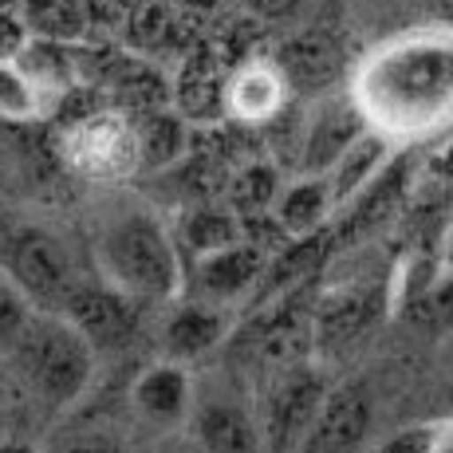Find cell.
<instances>
[{
  "instance_id": "6da1fadb",
  "label": "cell",
  "mask_w": 453,
  "mask_h": 453,
  "mask_svg": "<svg viewBox=\"0 0 453 453\" xmlns=\"http://www.w3.org/2000/svg\"><path fill=\"white\" fill-rule=\"evenodd\" d=\"M355 103L382 134H422L453 115V40L414 36L390 43L363 67Z\"/></svg>"
},
{
  "instance_id": "7a4b0ae2",
  "label": "cell",
  "mask_w": 453,
  "mask_h": 453,
  "mask_svg": "<svg viewBox=\"0 0 453 453\" xmlns=\"http://www.w3.org/2000/svg\"><path fill=\"white\" fill-rule=\"evenodd\" d=\"M95 252H99L103 280L134 300H170L181 284L178 241L146 209H127L111 217Z\"/></svg>"
},
{
  "instance_id": "3957f363",
  "label": "cell",
  "mask_w": 453,
  "mask_h": 453,
  "mask_svg": "<svg viewBox=\"0 0 453 453\" xmlns=\"http://www.w3.org/2000/svg\"><path fill=\"white\" fill-rule=\"evenodd\" d=\"M12 351L24 382L48 406H72L91 387L95 347L64 316H32Z\"/></svg>"
},
{
  "instance_id": "277c9868",
  "label": "cell",
  "mask_w": 453,
  "mask_h": 453,
  "mask_svg": "<svg viewBox=\"0 0 453 453\" xmlns=\"http://www.w3.org/2000/svg\"><path fill=\"white\" fill-rule=\"evenodd\" d=\"M64 158L72 170L95 181H119L138 173V130L134 115L115 107H99L91 115L67 123Z\"/></svg>"
},
{
  "instance_id": "5b68a950",
  "label": "cell",
  "mask_w": 453,
  "mask_h": 453,
  "mask_svg": "<svg viewBox=\"0 0 453 453\" xmlns=\"http://www.w3.org/2000/svg\"><path fill=\"white\" fill-rule=\"evenodd\" d=\"M4 260H8V276L20 284V292L40 308L56 311V316L72 300V292L83 284L67 245L48 229H16L4 245Z\"/></svg>"
},
{
  "instance_id": "8992f818",
  "label": "cell",
  "mask_w": 453,
  "mask_h": 453,
  "mask_svg": "<svg viewBox=\"0 0 453 453\" xmlns=\"http://www.w3.org/2000/svg\"><path fill=\"white\" fill-rule=\"evenodd\" d=\"M324 398H327L324 379L308 363H292V367L268 374V387L260 395V414H257L265 453H292L300 446L303 430L311 426Z\"/></svg>"
},
{
  "instance_id": "52a82bcc",
  "label": "cell",
  "mask_w": 453,
  "mask_h": 453,
  "mask_svg": "<svg viewBox=\"0 0 453 453\" xmlns=\"http://www.w3.org/2000/svg\"><path fill=\"white\" fill-rule=\"evenodd\" d=\"M229 72L233 64L221 56V48L213 40H197L189 51H181L178 72H173V111L189 127H213L229 119V111H225Z\"/></svg>"
},
{
  "instance_id": "ba28073f",
  "label": "cell",
  "mask_w": 453,
  "mask_h": 453,
  "mask_svg": "<svg viewBox=\"0 0 453 453\" xmlns=\"http://www.w3.org/2000/svg\"><path fill=\"white\" fill-rule=\"evenodd\" d=\"M59 316L67 319L95 351H127L138 335V300L115 284H80Z\"/></svg>"
},
{
  "instance_id": "9c48e42d",
  "label": "cell",
  "mask_w": 453,
  "mask_h": 453,
  "mask_svg": "<svg viewBox=\"0 0 453 453\" xmlns=\"http://www.w3.org/2000/svg\"><path fill=\"white\" fill-rule=\"evenodd\" d=\"M273 67L280 72L284 87L300 99H316V95L331 91L339 83V72H343V51H339V40L324 28H303L296 36L280 40L273 56Z\"/></svg>"
},
{
  "instance_id": "30bf717a",
  "label": "cell",
  "mask_w": 453,
  "mask_h": 453,
  "mask_svg": "<svg viewBox=\"0 0 453 453\" xmlns=\"http://www.w3.org/2000/svg\"><path fill=\"white\" fill-rule=\"evenodd\" d=\"M371 123L363 115V107L351 99H324L308 119H303V134H300V150H296V162H300L303 173H327L331 165L339 162V154L355 142Z\"/></svg>"
},
{
  "instance_id": "8fae6325",
  "label": "cell",
  "mask_w": 453,
  "mask_h": 453,
  "mask_svg": "<svg viewBox=\"0 0 453 453\" xmlns=\"http://www.w3.org/2000/svg\"><path fill=\"white\" fill-rule=\"evenodd\" d=\"M268 273V249L257 245V241H237V245L221 249V252H209V257L194 260V292L197 300L205 303H229L241 300L245 292H252Z\"/></svg>"
},
{
  "instance_id": "7c38bea8",
  "label": "cell",
  "mask_w": 453,
  "mask_h": 453,
  "mask_svg": "<svg viewBox=\"0 0 453 453\" xmlns=\"http://www.w3.org/2000/svg\"><path fill=\"white\" fill-rule=\"evenodd\" d=\"M194 398H197L194 379H189L186 363L162 359L138 374L130 403H134V414L146 426H154V430H178L194 414Z\"/></svg>"
},
{
  "instance_id": "4fadbf2b",
  "label": "cell",
  "mask_w": 453,
  "mask_h": 453,
  "mask_svg": "<svg viewBox=\"0 0 453 453\" xmlns=\"http://www.w3.org/2000/svg\"><path fill=\"white\" fill-rule=\"evenodd\" d=\"M371 403L359 390H327L324 406L292 453H355L367 438Z\"/></svg>"
},
{
  "instance_id": "5bb4252c",
  "label": "cell",
  "mask_w": 453,
  "mask_h": 453,
  "mask_svg": "<svg viewBox=\"0 0 453 453\" xmlns=\"http://www.w3.org/2000/svg\"><path fill=\"white\" fill-rule=\"evenodd\" d=\"M189 426H194V446L202 453H265L260 422L225 395L194 398Z\"/></svg>"
},
{
  "instance_id": "9a60e30c",
  "label": "cell",
  "mask_w": 453,
  "mask_h": 453,
  "mask_svg": "<svg viewBox=\"0 0 453 453\" xmlns=\"http://www.w3.org/2000/svg\"><path fill=\"white\" fill-rule=\"evenodd\" d=\"M406 194H411V162L403 158H390L382 165V173L371 181V186H363L359 194L351 197L343 209V225H339V241H359L367 237V233L382 229V225L390 221V217L398 213V205L406 202Z\"/></svg>"
},
{
  "instance_id": "2e32d148",
  "label": "cell",
  "mask_w": 453,
  "mask_h": 453,
  "mask_svg": "<svg viewBox=\"0 0 453 453\" xmlns=\"http://www.w3.org/2000/svg\"><path fill=\"white\" fill-rule=\"evenodd\" d=\"M284 87L280 72L273 67V59H245L229 72V91H225V111L237 123H273V115H280L284 107Z\"/></svg>"
},
{
  "instance_id": "e0dca14e",
  "label": "cell",
  "mask_w": 453,
  "mask_h": 453,
  "mask_svg": "<svg viewBox=\"0 0 453 453\" xmlns=\"http://www.w3.org/2000/svg\"><path fill=\"white\" fill-rule=\"evenodd\" d=\"M382 311V292L374 288H347V292H331L324 296V303L311 316V335L319 347L339 351V347L355 343Z\"/></svg>"
},
{
  "instance_id": "ac0fdd59",
  "label": "cell",
  "mask_w": 453,
  "mask_h": 453,
  "mask_svg": "<svg viewBox=\"0 0 453 453\" xmlns=\"http://www.w3.org/2000/svg\"><path fill=\"white\" fill-rule=\"evenodd\" d=\"M225 335H229L225 311L217 308V303L189 300V303H181V308H173L170 319H165L162 351H165V359H173V363H194L213 351Z\"/></svg>"
},
{
  "instance_id": "d6986e66",
  "label": "cell",
  "mask_w": 453,
  "mask_h": 453,
  "mask_svg": "<svg viewBox=\"0 0 453 453\" xmlns=\"http://www.w3.org/2000/svg\"><path fill=\"white\" fill-rule=\"evenodd\" d=\"M138 130V173H162L170 165L186 162L194 150V130L173 107L134 115Z\"/></svg>"
},
{
  "instance_id": "ffe728a7",
  "label": "cell",
  "mask_w": 453,
  "mask_h": 453,
  "mask_svg": "<svg viewBox=\"0 0 453 453\" xmlns=\"http://www.w3.org/2000/svg\"><path fill=\"white\" fill-rule=\"evenodd\" d=\"M331 205H335V194H331L324 173H300V178L284 181L273 205V221L284 229V237H311L324 229Z\"/></svg>"
},
{
  "instance_id": "44dd1931",
  "label": "cell",
  "mask_w": 453,
  "mask_h": 453,
  "mask_svg": "<svg viewBox=\"0 0 453 453\" xmlns=\"http://www.w3.org/2000/svg\"><path fill=\"white\" fill-rule=\"evenodd\" d=\"M103 87L115 95V111H127V115H146V111L173 107V83L165 80L162 67H154L142 56L119 59L111 67V75L103 80Z\"/></svg>"
},
{
  "instance_id": "7402d4cb",
  "label": "cell",
  "mask_w": 453,
  "mask_h": 453,
  "mask_svg": "<svg viewBox=\"0 0 453 453\" xmlns=\"http://www.w3.org/2000/svg\"><path fill=\"white\" fill-rule=\"evenodd\" d=\"M181 8L173 0H138L130 8L127 24L119 28V36L134 56L142 59H154V56H165V51H178V32H181Z\"/></svg>"
},
{
  "instance_id": "603a6c76",
  "label": "cell",
  "mask_w": 453,
  "mask_h": 453,
  "mask_svg": "<svg viewBox=\"0 0 453 453\" xmlns=\"http://www.w3.org/2000/svg\"><path fill=\"white\" fill-rule=\"evenodd\" d=\"M387 162H390V134L367 127L343 154H339V162L324 173L331 194H335V205H347L363 186H371Z\"/></svg>"
},
{
  "instance_id": "cb8c5ba5",
  "label": "cell",
  "mask_w": 453,
  "mask_h": 453,
  "mask_svg": "<svg viewBox=\"0 0 453 453\" xmlns=\"http://www.w3.org/2000/svg\"><path fill=\"white\" fill-rule=\"evenodd\" d=\"M20 24L32 40L80 43L91 32L87 0H20Z\"/></svg>"
},
{
  "instance_id": "d4e9b609",
  "label": "cell",
  "mask_w": 453,
  "mask_h": 453,
  "mask_svg": "<svg viewBox=\"0 0 453 453\" xmlns=\"http://www.w3.org/2000/svg\"><path fill=\"white\" fill-rule=\"evenodd\" d=\"M280 189H284V178H280V170H276V162L252 158V162H241L237 170H233L229 186H225V205H229L241 221L265 217V213H273Z\"/></svg>"
},
{
  "instance_id": "484cf974",
  "label": "cell",
  "mask_w": 453,
  "mask_h": 453,
  "mask_svg": "<svg viewBox=\"0 0 453 453\" xmlns=\"http://www.w3.org/2000/svg\"><path fill=\"white\" fill-rule=\"evenodd\" d=\"M237 241H245V221L229 205H194L186 213V221H181L178 245L197 260V257H209V252L237 245Z\"/></svg>"
},
{
  "instance_id": "4316f807",
  "label": "cell",
  "mask_w": 453,
  "mask_h": 453,
  "mask_svg": "<svg viewBox=\"0 0 453 453\" xmlns=\"http://www.w3.org/2000/svg\"><path fill=\"white\" fill-rule=\"evenodd\" d=\"M36 115H40V91L16 67V59H0V119L24 123V119Z\"/></svg>"
},
{
  "instance_id": "83f0119b",
  "label": "cell",
  "mask_w": 453,
  "mask_h": 453,
  "mask_svg": "<svg viewBox=\"0 0 453 453\" xmlns=\"http://www.w3.org/2000/svg\"><path fill=\"white\" fill-rule=\"evenodd\" d=\"M453 434V422H418V426H403L390 438L374 441L371 453H441Z\"/></svg>"
},
{
  "instance_id": "f1b7e54d",
  "label": "cell",
  "mask_w": 453,
  "mask_h": 453,
  "mask_svg": "<svg viewBox=\"0 0 453 453\" xmlns=\"http://www.w3.org/2000/svg\"><path fill=\"white\" fill-rule=\"evenodd\" d=\"M48 453H134V449H130V441L115 426L83 422V426H75V430L59 434Z\"/></svg>"
},
{
  "instance_id": "f546056e",
  "label": "cell",
  "mask_w": 453,
  "mask_h": 453,
  "mask_svg": "<svg viewBox=\"0 0 453 453\" xmlns=\"http://www.w3.org/2000/svg\"><path fill=\"white\" fill-rule=\"evenodd\" d=\"M414 316L430 331L453 327V280H434L422 292H414Z\"/></svg>"
},
{
  "instance_id": "4dcf8cb0",
  "label": "cell",
  "mask_w": 453,
  "mask_h": 453,
  "mask_svg": "<svg viewBox=\"0 0 453 453\" xmlns=\"http://www.w3.org/2000/svg\"><path fill=\"white\" fill-rule=\"evenodd\" d=\"M32 319V300L20 292L12 276H0V343H16Z\"/></svg>"
},
{
  "instance_id": "1f68e13d",
  "label": "cell",
  "mask_w": 453,
  "mask_h": 453,
  "mask_svg": "<svg viewBox=\"0 0 453 453\" xmlns=\"http://www.w3.org/2000/svg\"><path fill=\"white\" fill-rule=\"evenodd\" d=\"M138 0H87V12H91V28H111L119 32L127 24L130 8H134Z\"/></svg>"
},
{
  "instance_id": "d6a6232c",
  "label": "cell",
  "mask_w": 453,
  "mask_h": 453,
  "mask_svg": "<svg viewBox=\"0 0 453 453\" xmlns=\"http://www.w3.org/2000/svg\"><path fill=\"white\" fill-rule=\"evenodd\" d=\"M422 181L438 189H453V142H446L438 154H430L422 165Z\"/></svg>"
},
{
  "instance_id": "836d02e7",
  "label": "cell",
  "mask_w": 453,
  "mask_h": 453,
  "mask_svg": "<svg viewBox=\"0 0 453 453\" xmlns=\"http://www.w3.org/2000/svg\"><path fill=\"white\" fill-rule=\"evenodd\" d=\"M303 0H245L249 16H257V20H288Z\"/></svg>"
},
{
  "instance_id": "e575fe53",
  "label": "cell",
  "mask_w": 453,
  "mask_h": 453,
  "mask_svg": "<svg viewBox=\"0 0 453 453\" xmlns=\"http://www.w3.org/2000/svg\"><path fill=\"white\" fill-rule=\"evenodd\" d=\"M173 4H178L186 16H213L225 0H173Z\"/></svg>"
},
{
  "instance_id": "d590c367",
  "label": "cell",
  "mask_w": 453,
  "mask_h": 453,
  "mask_svg": "<svg viewBox=\"0 0 453 453\" xmlns=\"http://www.w3.org/2000/svg\"><path fill=\"white\" fill-rule=\"evenodd\" d=\"M0 453H40V449H32V446H20V441H4V446H0Z\"/></svg>"
},
{
  "instance_id": "8d00e7d4",
  "label": "cell",
  "mask_w": 453,
  "mask_h": 453,
  "mask_svg": "<svg viewBox=\"0 0 453 453\" xmlns=\"http://www.w3.org/2000/svg\"><path fill=\"white\" fill-rule=\"evenodd\" d=\"M165 453H202V449H197L194 441H186V446H173V449H165Z\"/></svg>"
},
{
  "instance_id": "74e56055",
  "label": "cell",
  "mask_w": 453,
  "mask_h": 453,
  "mask_svg": "<svg viewBox=\"0 0 453 453\" xmlns=\"http://www.w3.org/2000/svg\"><path fill=\"white\" fill-rule=\"evenodd\" d=\"M441 453H453V434H449V441H446V449H441Z\"/></svg>"
},
{
  "instance_id": "f35d334b",
  "label": "cell",
  "mask_w": 453,
  "mask_h": 453,
  "mask_svg": "<svg viewBox=\"0 0 453 453\" xmlns=\"http://www.w3.org/2000/svg\"><path fill=\"white\" fill-rule=\"evenodd\" d=\"M449 252H453V229H449Z\"/></svg>"
}]
</instances>
